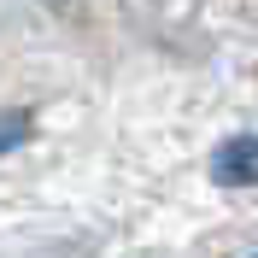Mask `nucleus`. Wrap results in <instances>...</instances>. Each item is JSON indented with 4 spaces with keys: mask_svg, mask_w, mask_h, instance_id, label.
I'll list each match as a JSON object with an SVG mask.
<instances>
[{
    "mask_svg": "<svg viewBox=\"0 0 258 258\" xmlns=\"http://www.w3.org/2000/svg\"><path fill=\"white\" fill-rule=\"evenodd\" d=\"M211 176L223 182V188H252L258 182V135H229L211 153Z\"/></svg>",
    "mask_w": 258,
    "mask_h": 258,
    "instance_id": "nucleus-1",
    "label": "nucleus"
},
{
    "mask_svg": "<svg viewBox=\"0 0 258 258\" xmlns=\"http://www.w3.org/2000/svg\"><path fill=\"white\" fill-rule=\"evenodd\" d=\"M53 6H59V0H53Z\"/></svg>",
    "mask_w": 258,
    "mask_h": 258,
    "instance_id": "nucleus-3",
    "label": "nucleus"
},
{
    "mask_svg": "<svg viewBox=\"0 0 258 258\" xmlns=\"http://www.w3.org/2000/svg\"><path fill=\"white\" fill-rule=\"evenodd\" d=\"M24 135H30V123H24V117H18V112H0V153H12Z\"/></svg>",
    "mask_w": 258,
    "mask_h": 258,
    "instance_id": "nucleus-2",
    "label": "nucleus"
}]
</instances>
